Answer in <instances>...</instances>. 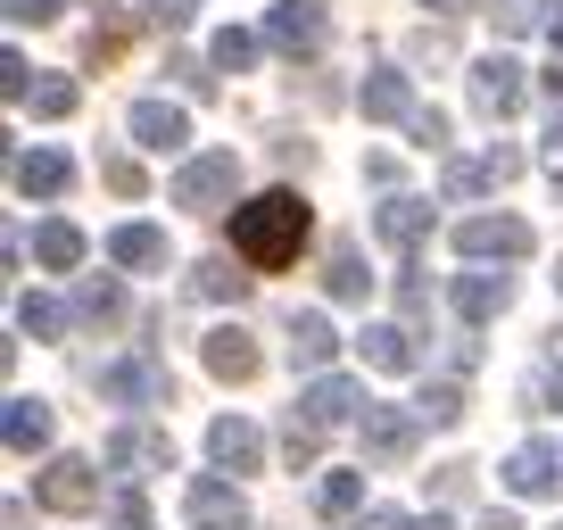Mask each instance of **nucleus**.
Listing matches in <instances>:
<instances>
[{
	"label": "nucleus",
	"mask_w": 563,
	"mask_h": 530,
	"mask_svg": "<svg viewBox=\"0 0 563 530\" xmlns=\"http://www.w3.org/2000/svg\"><path fill=\"white\" fill-rule=\"evenodd\" d=\"M307 249V199L299 191H265L249 199V208H232V257L257 265V274H274V265H290Z\"/></svg>",
	"instance_id": "1"
},
{
	"label": "nucleus",
	"mask_w": 563,
	"mask_h": 530,
	"mask_svg": "<svg viewBox=\"0 0 563 530\" xmlns=\"http://www.w3.org/2000/svg\"><path fill=\"white\" fill-rule=\"evenodd\" d=\"M100 398L108 407H166V398H175V373H166V356H150V349L108 356L100 365Z\"/></svg>",
	"instance_id": "2"
},
{
	"label": "nucleus",
	"mask_w": 563,
	"mask_h": 530,
	"mask_svg": "<svg viewBox=\"0 0 563 530\" xmlns=\"http://www.w3.org/2000/svg\"><path fill=\"white\" fill-rule=\"evenodd\" d=\"M232 191H241V158L232 150H199V158L175 166V208H191V216H216Z\"/></svg>",
	"instance_id": "3"
},
{
	"label": "nucleus",
	"mask_w": 563,
	"mask_h": 530,
	"mask_svg": "<svg viewBox=\"0 0 563 530\" xmlns=\"http://www.w3.org/2000/svg\"><path fill=\"white\" fill-rule=\"evenodd\" d=\"M100 464H108V473H124V481L175 473V440L150 431V423H117V431H108V448H100Z\"/></svg>",
	"instance_id": "4"
},
{
	"label": "nucleus",
	"mask_w": 563,
	"mask_h": 530,
	"mask_svg": "<svg viewBox=\"0 0 563 530\" xmlns=\"http://www.w3.org/2000/svg\"><path fill=\"white\" fill-rule=\"evenodd\" d=\"M265 42L282 58H316L332 42V9L323 0H282V9H265Z\"/></svg>",
	"instance_id": "5"
},
{
	"label": "nucleus",
	"mask_w": 563,
	"mask_h": 530,
	"mask_svg": "<svg viewBox=\"0 0 563 530\" xmlns=\"http://www.w3.org/2000/svg\"><path fill=\"white\" fill-rule=\"evenodd\" d=\"M530 241H539V232H530L522 216H464V224H456V249L473 265H489V257L514 265V257H530Z\"/></svg>",
	"instance_id": "6"
},
{
	"label": "nucleus",
	"mask_w": 563,
	"mask_h": 530,
	"mask_svg": "<svg viewBox=\"0 0 563 530\" xmlns=\"http://www.w3.org/2000/svg\"><path fill=\"white\" fill-rule=\"evenodd\" d=\"M34 497L51 514H91V506H100V464H91V456H51L42 481H34Z\"/></svg>",
	"instance_id": "7"
},
{
	"label": "nucleus",
	"mask_w": 563,
	"mask_h": 530,
	"mask_svg": "<svg viewBox=\"0 0 563 530\" xmlns=\"http://www.w3.org/2000/svg\"><path fill=\"white\" fill-rule=\"evenodd\" d=\"M514 175H522V150H514V142H489L481 158H448L440 191H448V199H473V191H506Z\"/></svg>",
	"instance_id": "8"
},
{
	"label": "nucleus",
	"mask_w": 563,
	"mask_h": 530,
	"mask_svg": "<svg viewBox=\"0 0 563 530\" xmlns=\"http://www.w3.org/2000/svg\"><path fill=\"white\" fill-rule=\"evenodd\" d=\"M356 440H365L373 464H406L415 440H422V415L415 407H365V415H356Z\"/></svg>",
	"instance_id": "9"
},
{
	"label": "nucleus",
	"mask_w": 563,
	"mask_h": 530,
	"mask_svg": "<svg viewBox=\"0 0 563 530\" xmlns=\"http://www.w3.org/2000/svg\"><path fill=\"white\" fill-rule=\"evenodd\" d=\"M522 100H530V75L514 67V58H481V67H473V108H481L489 124L522 117Z\"/></svg>",
	"instance_id": "10"
},
{
	"label": "nucleus",
	"mask_w": 563,
	"mask_h": 530,
	"mask_svg": "<svg viewBox=\"0 0 563 530\" xmlns=\"http://www.w3.org/2000/svg\"><path fill=\"white\" fill-rule=\"evenodd\" d=\"M183 514H191V530H249V497L232 489V481L199 473L191 489H183Z\"/></svg>",
	"instance_id": "11"
},
{
	"label": "nucleus",
	"mask_w": 563,
	"mask_h": 530,
	"mask_svg": "<svg viewBox=\"0 0 563 530\" xmlns=\"http://www.w3.org/2000/svg\"><path fill=\"white\" fill-rule=\"evenodd\" d=\"M365 407H373V398L349 382V373H316V382H307V398H299V415H307L316 431H340V423H356Z\"/></svg>",
	"instance_id": "12"
},
{
	"label": "nucleus",
	"mask_w": 563,
	"mask_h": 530,
	"mask_svg": "<svg viewBox=\"0 0 563 530\" xmlns=\"http://www.w3.org/2000/svg\"><path fill=\"white\" fill-rule=\"evenodd\" d=\"M448 307L464 316V332H481V323H497V316L514 307V283H506V274H481V265H473V274H456V283H448Z\"/></svg>",
	"instance_id": "13"
},
{
	"label": "nucleus",
	"mask_w": 563,
	"mask_h": 530,
	"mask_svg": "<svg viewBox=\"0 0 563 530\" xmlns=\"http://www.w3.org/2000/svg\"><path fill=\"white\" fill-rule=\"evenodd\" d=\"M208 456H216V473H257L265 464V431L249 423V415H216L208 423Z\"/></svg>",
	"instance_id": "14"
},
{
	"label": "nucleus",
	"mask_w": 563,
	"mask_h": 530,
	"mask_svg": "<svg viewBox=\"0 0 563 530\" xmlns=\"http://www.w3.org/2000/svg\"><path fill=\"white\" fill-rule=\"evenodd\" d=\"M199 356H208V373H216V382H257V365H265V356H257V340H249L241 323H216V332L199 340Z\"/></svg>",
	"instance_id": "15"
},
{
	"label": "nucleus",
	"mask_w": 563,
	"mask_h": 530,
	"mask_svg": "<svg viewBox=\"0 0 563 530\" xmlns=\"http://www.w3.org/2000/svg\"><path fill=\"white\" fill-rule=\"evenodd\" d=\"M133 142L158 150V158H175V150L191 142V117H183L175 100H141V108H133Z\"/></svg>",
	"instance_id": "16"
},
{
	"label": "nucleus",
	"mask_w": 563,
	"mask_h": 530,
	"mask_svg": "<svg viewBox=\"0 0 563 530\" xmlns=\"http://www.w3.org/2000/svg\"><path fill=\"white\" fill-rule=\"evenodd\" d=\"M555 481H563V456H555L547 440H522V448L506 456V489H514V497H547Z\"/></svg>",
	"instance_id": "17"
},
{
	"label": "nucleus",
	"mask_w": 563,
	"mask_h": 530,
	"mask_svg": "<svg viewBox=\"0 0 563 530\" xmlns=\"http://www.w3.org/2000/svg\"><path fill=\"white\" fill-rule=\"evenodd\" d=\"M356 356H365L373 373H415V332H406V323H365V332H356Z\"/></svg>",
	"instance_id": "18"
},
{
	"label": "nucleus",
	"mask_w": 563,
	"mask_h": 530,
	"mask_svg": "<svg viewBox=\"0 0 563 530\" xmlns=\"http://www.w3.org/2000/svg\"><path fill=\"white\" fill-rule=\"evenodd\" d=\"M9 183H18V199H58L75 183V166L58 158V150H25V158L9 166Z\"/></svg>",
	"instance_id": "19"
},
{
	"label": "nucleus",
	"mask_w": 563,
	"mask_h": 530,
	"mask_svg": "<svg viewBox=\"0 0 563 530\" xmlns=\"http://www.w3.org/2000/svg\"><path fill=\"white\" fill-rule=\"evenodd\" d=\"M356 108H365V117L373 124H406V117H415V84H406V75H365V91H356Z\"/></svg>",
	"instance_id": "20"
},
{
	"label": "nucleus",
	"mask_w": 563,
	"mask_h": 530,
	"mask_svg": "<svg viewBox=\"0 0 563 530\" xmlns=\"http://www.w3.org/2000/svg\"><path fill=\"white\" fill-rule=\"evenodd\" d=\"M332 356H340L332 316H290V365H299V373H323Z\"/></svg>",
	"instance_id": "21"
},
{
	"label": "nucleus",
	"mask_w": 563,
	"mask_h": 530,
	"mask_svg": "<svg viewBox=\"0 0 563 530\" xmlns=\"http://www.w3.org/2000/svg\"><path fill=\"white\" fill-rule=\"evenodd\" d=\"M0 440H9V456H34V448H51V407H42V398H9V415H0Z\"/></svg>",
	"instance_id": "22"
},
{
	"label": "nucleus",
	"mask_w": 563,
	"mask_h": 530,
	"mask_svg": "<svg viewBox=\"0 0 563 530\" xmlns=\"http://www.w3.org/2000/svg\"><path fill=\"white\" fill-rule=\"evenodd\" d=\"M108 257L133 265V274H158V265H166V232L158 224H117V232H108Z\"/></svg>",
	"instance_id": "23"
},
{
	"label": "nucleus",
	"mask_w": 563,
	"mask_h": 530,
	"mask_svg": "<svg viewBox=\"0 0 563 530\" xmlns=\"http://www.w3.org/2000/svg\"><path fill=\"white\" fill-rule=\"evenodd\" d=\"M373 232H382L389 249H422V232H431V199H389V208L373 216Z\"/></svg>",
	"instance_id": "24"
},
{
	"label": "nucleus",
	"mask_w": 563,
	"mask_h": 530,
	"mask_svg": "<svg viewBox=\"0 0 563 530\" xmlns=\"http://www.w3.org/2000/svg\"><path fill=\"white\" fill-rule=\"evenodd\" d=\"M34 257L51 265V274H75V265H84V232H75L67 216H51V224L34 232Z\"/></svg>",
	"instance_id": "25"
},
{
	"label": "nucleus",
	"mask_w": 563,
	"mask_h": 530,
	"mask_svg": "<svg viewBox=\"0 0 563 530\" xmlns=\"http://www.w3.org/2000/svg\"><path fill=\"white\" fill-rule=\"evenodd\" d=\"M67 307H58V299H42V290H25V299H18V332L25 340H67Z\"/></svg>",
	"instance_id": "26"
},
{
	"label": "nucleus",
	"mask_w": 563,
	"mask_h": 530,
	"mask_svg": "<svg viewBox=\"0 0 563 530\" xmlns=\"http://www.w3.org/2000/svg\"><path fill=\"white\" fill-rule=\"evenodd\" d=\"M316 506L332 514V522H349V514H365V473H323Z\"/></svg>",
	"instance_id": "27"
},
{
	"label": "nucleus",
	"mask_w": 563,
	"mask_h": 530,
	"mask_svg": "<svg viewBox=\"0 0 563 530\" xmlns=\"http://www.w3.org/2000/svg\"><path fill=\"white\" fill-rule=\"evenodd\" d=\"M75 316H84V323H117V316H124V283H108V274H91V283L75 290Z\"/></svg>",
	"instance_id": "28"
},
{
	"label": "nucleus",
	"mask_w": 563,
	"mask_h": 530,
	"mask_svg": "<svg viewBox=\"0 0 563 530\" xmlns=\"http://www.w3.org/2000/svg\"><path fill=\"white\" fill-rule=\"evenodd\" d=\"M75 100H84V91H75L67 75H34V91H25L18 108H34V117H75Z\"/></svg>",
	"instance_id": "29"
},
{
	"label": "nucleus",
	"mask_w": 563,
	"mask_h": 530,
	"mask_svg": "<svg viewBox=\"0 0 563 530\" xmlns=\"http://www.w3.org/2000/svg\"><path fill=\"white\" fill-rule=\"evenodd\" d=\"M323 283H332V299H365V290H373V274H365V257H356V249L340 241V249H332V274H323Z\"/></svg>",
	"instance_id": "30"
},
{
	"label": "nucleus",
	"mask_w": 563,
	"mask_h": 530,
	"mask_svg": "<svg viewBox=\"0 0 563 530\" xmlns=\"http://www.w3.org/2000/svg\"><path fill=\"white\" fill-rule=\"evenodd\" d=\"M191 290H199V299H241V290H249V274H232V257H199Z\"/></svg>",
	"instance_id": "31"
},
{
	"label": "nucleus",
	"mask_w": 563,
	"mask_h": 530,
	"mask_svg": "<svg viewBox=\"0 0 563 530\" xmlns=\"http://www.w3.org/2000/svg\"><path fill=\"white\" fill-rule=\"evenodd\" d=\"M208 67H224V75H249V67H257V34L224 25V34H216V51H208Z\"/></svg>",
	"instance_id": "32"
},
{
	"label": "nucleus",
	"mask_w": 563,
	"mask_h": 530,
	"mask_svg": "<svg viewBox=\"0 0 563 530\" xmlns=\"http://www.w3.org/2000/svg\"><path fill=\"white\" fill-rule=\"evenodd\" d=\"M489 18H497V34H539V25H555V18H547V0H497V9H489Z\"/></svg>",
	"instance_id": "33"
},
{
	"label": "nucleus",
	"mask_w": 563,
	"mask_h": 530,
	"mask_svg": "<svg viewBox=\"0 0 563 530\" xmlns=\"http://www.w3.org/2000/svg\"><path fill=\"white\" fill-rule=\"evenodd\" d=\"M415 415H422V423H464V389L456 382H431V389H422V398H415Z\"/></svg>",
	"instance_id": "34"
},
{
	"label": "nucleus",
	"mask_w": 563,
	"mask_h": 530,
	"mask_svg": "<svg viewBox=\"0 0 563 530\" xmlns=\"http://www.w3.org/2000/svg\"><path fill=\"white\" fill-rule=\"evenodd\" d=\"M282 456L299 464V473H307V464H316V456H323V431H316V423H307V415H299V407H290V423H282Z\"/></svg>",
	"instance_id": "35"
},
{
	"label": "nucleus",
	"mask_w": 563,
	"mask_h": 530,
	"mask_svg": "<svg viewBox=\"0 0 563 530\" xmlns=\"http://www.w3.org/2000/svg\"><path fill=\"white\" fill-rule=\"evenodd\" d=\"M522 398H530L539 415H563V365H539V373L522 382Z\"/></svg>",
	"instance_id": "36"
},
{
	"label": "nucleus",
	"mask_w": 563,
	"mask_h": 530,
	"mask_svg": "<svg viewBox=\"0 0 563 530\" xmlns=\"http://www.w3.org/2000/svg\"><path fill=\"white\" fill-rule=\"evenodd\" d=\"M141 18L158 25V34H183V25L199 18V0H141Z\"/></svg>",
	"instance_id": "37"
},
{
	"label": "nucleus",
	"mask_w": 563,
	"mask_h": 530,
	"mask_svg": "<svg viewBox=\"0 0 563 530\" xmlns=\"http://www.w3.org/2000/svg\"><path fill=\"white\" fill-rule=\"evenodd\" d=\"M406 133H415V150H440V142H448V117H440V108H415V117H406Z\"/></svg>",
	"instance_id": "38"
},
{
	"label": "nucleus",
	"mask_w": 563,
	"mask_h": 530,
	"mask_svg": "<svg viewBox=\"0 0 563 530\" xmlns=\"http://www.w3.org/2000/svg\"><path fill=\"white\" fill-rule=\"evenodd\" d=\"M166 75H175V84L191 91V100H208V91H216V75L199 67V58H166Z\"/></svg>",
	"instance_id": "39"
},
{
	"label": "nucleus",
	"mask_w": 563,
	"mask_h": 530,
	"mask_svg": "<svg viewBox=\"0 0 563 530\" xmlns=\"http://www.w3.org/2000/svg\"><path fill=\"white\" fill-rule=\"evenodd\" d=\"M100 183H108V191H124V199H141V166L133 158H100Z\"/></svg>",
	"instance_id": "40"
},
{
	"label": "nucleus",
	"mask_w": 563,
	"mask_h": 530,
	"mask_svg": "<svg viewBox=\"0 0 563 530\" xmlns=\"http://www.w3.org/2000/svg\"><path fill=\"white\" fill-rule=\"evenodd\" d=\"M117 530H150V506H141V489H117Z\"/></svg>",
	"instance_id": "41"
},
{
	"label": "nucleus",
	"mask_w": 563,
	"mask_h": 530,
	"mask_svg": "<svg viewBox=\"0 0 563 530\" xmlns=\"http://www.w3.org/2000/svg\"><path fill=\"white\" fill-rule=\"evenodd\" d=\"M58 0H9V25H51Z\"/></svg>",
	"instance_id": "42"
},
{
	"label": "nucleus",
	"mask_w": 563,
	"mask_h": 530,
	"mask_svg": "<svg viewBox=\"0 0 563 530\" xmlns=\"http://www.w3.org/2000/svg\"><path fill=\"white\" fill-rule=\"evenodd\" d=\"M431 489H440V497H464V489H473V464H440V481H431Z\"/></svg>",
	"instance_id": "43"
},
{
	"label": "nucleus",
	"mask_w": 563,
	"mask_h": 530,
	"mask_svg": "<svg viewBox=\"0 0 563 530\" xmlns=\"http://www.w3.org/2000/svg\"><path fill=\"white\" fill-rule=\"evenodd\" d=\"M356 530H415L406 514H389V506H373V514H356Z\"/></svg>",
	"instance_id": "44"
},
{
	"label": "nucleus",
	"mask_w": 563,
	"mask_h": 530,
	"mask_svg": "<svg viewBox=\"0 0 563 530\" xmlns=\"http://www.w3.org/2000/svg\"><path fill=\"white\" fill-rule=\"evenodd\" d=\"M547 166H563V108H555V124H547Z\"/></svg>",
	"instance_id": "45"
},
{
	"label": "nucleus",
	"mask_w": 563,
	"mask_h": 530,
	"mask_svg": "<svg viewBox=\"0 0 563 530\" xmlns=\"http://www.w3.org/2000/svg\"><path fill=\"white\" fill-rule=\"evenodd\" d=\"M473 530H522V522H514V514H506V506H489V514H481V522H473Z\"/></svg>",
	"instance_id": "46"
},
{
	"label": "nucleus",
	"mask_w": 563,
	"mask_h": 530,
	"mask_svg": "<svg viewBox=\"0 0 563 530\" xmlns=\"http://www.w3.org/2000/svg\"><path fill=\"white\" fill-rule=\"evenodd\" d=\"M539 84H547V91H555V108H563V58H555V67H547V75H539Z\"/></svg>",
	"instance_id": "47"
},
{
	"label": "nucleus",
	"mask_w": 563,
	"mask_h": 530,
	"mask_svg": "<svg viewBox=\"0 0 563 530\" xmlns=\"http://www.w3.org/2000/svg\"><path fill=\"white\" fill-rule=\"evenodd\" d=\"M422 9H440V18H456V9H473V0H422Z\"/></svg>",
	"instance_id": "48"
},
{
	"label": "nucleus",
	"mask_w": 563,
	"mask_h": 530,
	"mask_svg": "<svg viewBox=\"0 0 563 530\" xmlns=\"http://www.w3.org/2000/svg\"><path fill=\"white\" fill-rule=\"evenodd\" d=\"M0 522H9V530H25V506H18V497H9V514H0Z\"/></svg>",
	"instance_id": "49"
},
{
	"label": "nucleus",
	"mask_w": 563,
	"mask_h": 530,
	"mask_svg": "<svg viewBox=\"0 0 563 530\" xmlns=\"http://www.w3.org/2000/svg\"><path fill=\"white\" fill-rule=\"evenodd\" d=\"M415 530H448V522H440V514H422V522H415Z\"/></svg>",
	"instance_id": "50"
},
{
	"label": "nucleus",
	"mask_w": 563,
	"mask_h": 530,
	"mask_svg": "<svg viewBox=\"0 0 563 530\" xmlns=\"http://www.w3.org/2000/svg\"><path fill=\"white\" fill-rule=\"evenodd\" d=\"M547 34H555V51H563V18H555V25H547Z\"/></svg>",
	"instance_id": "51"
},
{
	"label": "nucleus",
	"mask_w": 563,
	"mask_h": 530,
	"mask_svg": "<svg viewBox=\"0 0 563 530\" xmlns=\"http://www.w3.org/2000/svg\"><path fill=\"white\" fill-rule=\"evenodd\" d=\"M555 290H563V265H555Z\"/></svg>",
	"instance_id": "52"
},
{
	"label": "nucleus",
	"mask_w": 563,
	"mask_h": 530,
	"mask_svg": "<svg viewBox=\"0 0 563 530\" xmlns=\"http://www.w3.org/2000/svg\"><path fill=\"white\" fill-rule=\"evenodd\" d=\"M555 530H563V522H555Z\"/></svg>",
	"instance_id": "53"
}]
</instances>
